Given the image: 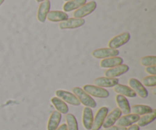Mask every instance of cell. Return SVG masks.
<instances>
[{
	"label": "cell",
	"mask_w": 156,
	"mask_h": 130,
	"mask_svg": "<svg viewBox=\"0 0 156 130\" xmlns=\"http://www.w3.org/2000/svg\"><path fill=\"white\" fill-rule=\"evenodd\" d=\"M73 92L79 100L80 104H83L85 107L90 108L96 107L97 104H96L95 100L91 97V96L87 94L82 88H79V87H75L73 88Z\"/></svg>",
	"instance_id": "1"
},
{
	"label": "cell",
	"mask_w": 156,
	"mask_h": 130,
	"mask_svg": "<svg viewBox=\"0 0 156 130\" xmlns=\"http://www.w3.org/2000/svg\"><path fill=\"white\" fill-rule=\"evenodd\" d=\"M55 94H56V97L63 100L65 103L69 104L76 107L79 106L81 104L76 95L73 93L69 92V91H65V90H57V91H56Z\"/></svg>",
	"instance_id": "5"
},
{
	"label": "cell",
	"mask_w": 156,
	"mask_h": 130,
	"mask_svg": "<svg viewBox=\"0 0 156 130\" xmlns=\"http://www.w3.org/2000/svg\"><path fill=\"white\" fill-rule=\"evenodd\" d=\"M142 85L146 87H155L156 76H149L143 78L142 80Z\"/></svg>",
	"instance_id": "27"
},
{
	"label": "cell",
	"mask_w": 156,
	"mask_h": 130,
	"mask_svg": "<svg viewBox=\"0 0 156 130\" xmlns=\"http://www.w3.org/2000/svg\"><path fill=\"white\" fill-rule=\"evenodd\" d=\"M4 1L5 0H0V6H1V5L4 2Z\"/></svg>",
	"instance_id": "34"
},
{
	"label": "cell",
	"mask_w": 156,
	"mask_h": 130,
	"mask_svg": "<svg viewBox=\"0 0 156 130\" xmlns=\"http://www.w3.org/2000/svg\"><path fill=\"white\" fill-rule=\"evenodd\" d=\"M129 69V67L126 64H121L120 65L114 67V68L108 69L105 72V77L108 78H117L120 76H123V74L127 72Z\"/></svg>",
	"instance_id": "13"
},
{
	"label": "cell",
	"mask_w": 156,
	"mask_h": 130,
	"mask_svg": "<svg viewBox=\"0 0 156 130\" xmlns=\"http://www.w3.org/2000/svg\"><path fill=\"white\" fill-rule=\"evenodd\" d=\"M146 72L149 74L150 76H156V66L152 65V66H148L145 69Z\"/></svg>",
	"instance_id": "28"
},
{
	"label": "cell",
	"mask_w": 156,
	"mask_h": 130,
	"mask_svg": "<svg viewBox=\"0 0 156 130\" xmlns=\"http://www.w3.org/2000/svg\"><path fill=\"white\" fill-rule=\"evenodd\" d=\"M94 115L91 108L85 107L82 112V124L86 130H91L92 127Z\"/></svg>",
	"instance_id": "14"
},
{
	"label": "cell",
	"mask_w": 156,
	"mask_h": 130,
	"mask_svg": "<svg viewBox=\"0 0 156 130\" xmlns=\"http://www.w3.org/2000/svg\"><path fill=\"white\" fill-rule=\"evenodd\" d=\"M86 2L87 0H70V1L66 2V3L62 6V9H63V12L66 13L71 11L76 10Z\"/></svg>",
	"instance_id": "22"
},
{
	"label": "cell",
	"mask_w": 156,
	"mask_h": 130,
	"mask_svg": "<svg viewBox=\"0 0 156 130\" xmlns=\"http://www.w3.org/2000/svg\"><path fill=\"white\" fill-rule=\"evenodd\" d=\"M140 116L133 114H126L124 116H121L117 121V126H122V127H129L134 123H137L140 119Z\"/></svg>",
	"instance_id": "11"
},
{
	"label": "cell",
	"mask_w": 156,
	"mask_h": 130,
	"mask_svg": "<svg viewBox=\"0 0 156 130\" xmlns=\"http://www.w3.org/2000/svg\"><path fill=\"white\" fill-rule=\"evenodd\" d=\"M122 116L121 111H120L118 107H116L111 111L110 114H108L106 118H105V122L103 123V126L102 127L104 129H107V128H109L111 126H114L116 123H117V120H119L120 117Z\"/></svg>",
	"instance_id": "10"
},
{
	"label": "cell",
	"mask_w": 156,
	"mask_h": 130,
	"mask_svg": "<svg viewBox=\"0 0 156 130\" xmlns=\"http://www.w3.org/2000/svg\"><path fill=\"white\" fill-rule=\"evenodd\" d=\"M68 18V15L62 11H50L47 16V19L51 22H62Z\"/></svg>",
	"instance_id": "20"
},
{
	"label": "cell",
	"mask_w": 156,
	"mask_h": 130,
	"mask_svg": "<svg viewBox=\"0 0 156 130\" xmlns=\"http://www.w3.org/2000/svg\"><path fill=\"white\" fill-rule=\"evenodd\" d=\"M56 130H68V129H67L66 124L63 123V124H62V125H60V126H59V127H58Z\"/></svg>",
	"instance_id": "31"
},
{
	"label": "cell",
	"mask_w": 156,
	"mask_h": 130,
	"mask_svg": "<svg viewBox=\"0 0 156 130\" xmlns=\"http://www.w3.org/2000/svg\"><path fill=\"white\" fill-rule=\"evenodd\" d=\"M120 54V51L117 49H111V48H100L94 50L92 52L91 55L93 57L96 59H107L110 57H115Z\"/></svg>",
	"instance_id": "6"
},
{
	"label": "cell",
	"mask_w": 156,
	"mask_h": 130,
	"mask_svg": "<svg viewBox=\"0 0 156 130\" xmlns=\"http://www.w3.org/2000/svg\"><path fill=\"white\" fill-rule=\"evenodd\" d=\"M105 130H126V128L118 126H111V127L105 129Z\"/></svg>",
	"instance_id": "29"
},
{
	"label": "cell",
	"mask_w": 156,
	"mask_h": 130,
	"mask_svg": "<svg viewBox=\"0 0 156 130\" xmlns=\"http://www.w3.org/2000/svg\"><path fill=\"white\" fill-rule=\"evenodd\" d=\"M130 111L132 114H136L138 116H143L151 114L153 111V109L148 105L137 104L132 106V107H130Z\"/></svg>",
	"instance_id": "23"
},
{
	"label": "cell",
	"mask_w": 156,
	"mask_h": 130,
	"mask_svg": "<svg viewBox=\"0 0 156 130\" xmlns=\"http://www.w3.org/2000/svg\"><path fill=\"white\" fill-rule=\"evenodd\" d=\"M123 59L119 56H115V57H110L107 59H104L101 61L100 66L101 68L111 69L114 67L123 64Z\"/></svg>",
	"instance_id": "19"
},
{
	"label": "cell",
	"mask_w": 156,
	"mask_h": 130,
	"mask_svg": "<svg viewBox=\"0 0 156 130\" xmlns=\"http://www.w3.org/2000/svg\"><path fill=\"white\" fill-rule=\"evenodd\" d=\"M114 91L117 94H120V95H123L126 97L134 98L137 96L135 91L130 87L127 86V85H121V84H117V85H115L114 87Z\"/></svg>",
	"instance_id": "16"
},
{
	"label": "cell",
	"mask_w": 156,
	"mask_h": 130,
	"mask_svg": "<svg viewBox=\"0 0 156 130\" xmlns=\"http://www.w3.org/2000/svg\"><path fill=\"white\" fill-rule=\"evenodd\" d=\"M126 130H140V126L137 124H133L132 126H129V128H127Z\"/></svg>",
	"instance_id": "30"
},
{
	"label": "cell",
	"mask_w": 156,
	"mask_h": 130,
	"mask_svg": "<svg viewBox=\"0 0 156 130\" xmlns=\"http://www.w3.org/2000/svg\"><path fill=\"white\" fill-rule=\"evenodd\" d=\"M115 100L117 104V107L120 109V111H121L122 114H123L124 115L131 114V107L126 97L120 95V94H117L115 97Z\"/></svg>",
	"instance_id": "17"
},
{
	"label": "cell",
	"mask_w": 156,
	"mask_h": 130,
	"mask_svg": "<svg viewBox=\"0 0 156 130\" xmlns=\"http://www.w3.org/2000/svg\"><path fill=\"white\" fill-rule=\"evenodd\" d=\"M52 104L56 108V111L60 113L61 114H67L69 112V107L66 103L59 99L57 97H53L50 99Z\"/></svg>",
	"instance_id": "21"
},
{
	"label": "cell",
	"mask_w": 156,
	"mask_h": 130,
	"mask_svg": "<svg viewBox=\"0 0 156 130\" xmlns=\"http://www.w3.org/2000/svg\"><path fill=\"white\" fill-rule=\"evenodd\" d=\"M85 21L84 18H68L66 21H62L59 24V27L61 30L65 29H76L80 27L85 24Z\"/></svg>",
	"instance_id": "8"
},
{
	"label": "cell",
	"mask_w": 156,
	"mask_h": 130,
	"mask_svg": "<svg viewBox=\"0 0 156 130\" xmlns=\"http://www.w3.org/2000/svg\"><path fill=\"white\" fill-rule=\"evenodd\" d=\"M66 126L68 130H79L78 122L76 117L72 114H67L66 116Z\"/></svg>",
	"instance_id": "25"
},
{
	"label": "cell",
	"mask_w": 156,
	"mask_h": 130,
	"mask_svg": "<svg viewBox=\"0 0 156 130\" xmlns=\"http://www.w3.org/2000/svg\"><path fill=\"white\" fill-rule=\"evenodd\" d=\"M62 120V114L56 111H53L47 122V130H56L59 127Z\"/></svg>",
	"instance_id": "18"
},
{
	"label": "cell",
	"mask_w": 156,
	"mask_h": 130,
	"mask_svg": "<svg viewBox=\"0 0 156 130\" xmlns=\"http://www.w3.org/2000/svg\"><path fill=\"white\" fill-rule=\"evenodd\" d=\"M129 85L135 91L136 94H138L142 98H146L149 96V92H148L147 89L142 85V83L138 79H134V78L129 79Z\"/></svg>",
	"instance_id": "9"
},
{
	"label": "cell",
	"mask_w": 156,
	"mask_h": 130,
	"mask_svg": "<svg viewBox=\"0 0 156 130\" xmlns=\"http://www.w3.org/2000/svg\"><path fill=\"white\" fill-rule=\"evenodd\" d=\"M108 111H109V109L107 107H101V108H99L98 111L96 113L95 117H94L91 130L101 129V128L103 126L105 118H106L107 115H108Z\"/></svg>",
	"instance_id": "4"
},
{
	"label": "cell",
	"mask_w": 156,
	"mask_h": 130,
	"mask_svg": "<svg viewBox=\"0 0 156 130\" xmlns=\"http://www.w3.org/2000/svg\"><path fill=\"white\" fill-rule=\"evenodd\" d=\"M155 91H156V89H155V87H154V89H153V90H152V93H153V94H156V92H155Z\"/></svg>",
	"instance_id": "32"
},
{
	"label": "cell",
	"mask_w": 156,
	"mask_h": 130,
	"mask_svg": "<svg viewBox=\"0 0 156 130\" xmlns=\"http://www.w3.org/2000/svg\"><path fill=\"white\" fill-rule=\"evenodd\" d=\"M50 5H51V4H50V0H45V1L41 2L39 8H38L37 15V20L40 22H45L47 15L50 12Z\"/></svg>",
	"instance_id": "15"
},
{
	"label": "cell",
	"mask_w": 156,
	"mask_h": 130,
	"mask_svg": "<svg viewBox=\"0 0 156 130\" xmlns=\"http://www.w3.org/2000/svg\"><path fill=\"white\" fill-rule=\"evenodd\" d=\"M65 2H68V1H70V0H64Z\"/></svg>",
	"instance_id": "35"
},
{
	"label": "cell",
	"mask_w": 156,
	"mask_h": 130,
	"mask_svg": "<svg viewBox=\"0 0 156 130\" xmlns=\"http://www.w3.org/2000/svg\"><path fill=\"white\" fill-rule=\"evenodd\" d=\"M156 119V110L153 109V111H152L151 114H146V115L142 116L141 117H140L138 120V126L140 127H144V126H147V125L150 124L152 122L155 121Z\"/></svg>",
	"instance_id": "24"
},
{
	"label": "cell",
	"mask_w": 156,
	"mask_h": 130,
	"mask_svg": "<svg viewBox=\"0 0 156 130\" xmlns=\"http://www.w3.org/2000/svg\"><path fill=\"white\" fill-rule=\"evenodd\" d=\"M82 89L90 96L98 98H108L110 95L108 90L94 85H84Z\"/></svg>",
	"instance_id": "2"
},
{
	"label": "cell",
	"mask_w": 156,
	"mask_h": 130,
	"mask_svg": "<svg viewBox=\"0 0 156 130\" xmlns=\"http://www.w3.org/2000/svg\"><path fill=\"white\" fill-rule=\"evenodd\" d=\"M140 63L143 66H152L156 65V56H144L140 59Z\"/></svg>",
	"instance_id": "26"
},
{
	"label": "cell",
	"mask_w": 156,
	"mask_h": 130,
	"mask_svg": "<svg viewBox=\"0 0 156 130\" xmlns=\"http://www.w3.org/2000/svg\"><path fill=\"white\" fill-rule=\"evenodd\" d=\"M94 85L101 87V88H114L115 85L119 84V79L117 78L98 77L94 79Z\"/></svg>",
	"instance_id": "12"
},
{
	"label": "cell",
	"mask_w": 156,
	"mask_h": 130,
	"mask_svg": "<svg viewBox=\"0 0 156 130\" xmlns=\"http://www.w3.org/2000/svg\"><path fill=\"white\" fill-rule=\"evenodd\" d=\"M130 40V33L129 32H124L113 37L108 43V47L111 49H117L122 47Z\"/></svg>",
	"instance_id": "7"
},
{
	"label": "cell",
	"mask_w": 156,
	"mask_h": 130,
	"mask_svg": "<svg viewBox=\"0 0 156 130\" xmlns=\"http://www.w3.org/2000/svg\"><path fill=\"white\" fill-rule=\"evenodd\" d=\"M97 8V3L94 1L86 2L73 12V16L76 18H83L92 13Z\"/></svg>",
	"instance_id": "3"
},
{
	"label": "cell",
	"mask_w": 156,
	"mask_h": 130,
	"mask_svg": "<svg viewBox=\"0 0 156 130\" xmlns=\"http://www.w3.org/2000/svg\"><path fill=\"white\" fill-rule=\"evenodd\" d=\"M37 2H44V1H45V0H36Z\"/></svg>",
	"instance_id": "33"
}]
</instances>
